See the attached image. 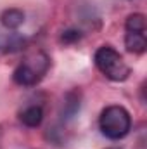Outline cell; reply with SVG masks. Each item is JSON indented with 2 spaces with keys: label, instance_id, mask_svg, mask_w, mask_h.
Listing matches in <instances>:
<instances>
[{
  "label": "cell",
  "instance_id": "7",
  "mask_svg": "<svg viewBox=\"0 0 147 149\" xmlns=\"http://www.w3.org/2000/svg\"><path fill=\"white\" fill-rule=\"evenodd\" d=\"M24 45V38L10 33V35H0V54H12L21 50Z\"/></svg>",
  "mask_w": 147,
  "mask_h": 149
},
{
  "label": "cell",
  "instance_id": "8",
  "mask_svg": "<svg viewBox=\"0 0 147 149\" xmlns=\"http://www.w3.org/2000/svg\"><path fill=\"white\" fill-rule=\"evenodd\" d=\"M126 31H146V16L140 12H133L126 17L125 23Z\"/></svg>",
  "mask_w": 147,
  "mask_h": 149
},
{
  "label": "cell",
  "instance_id": "3",
  "mask_svg": "<svg viewBox=\"0 0 147 149\" xmlns=\"http://www.w3.org/2000/svg\"><path fill=\"white\" fill-rule=\"evenodd\" d=\"M50 66V61L45 54L38 52L33 54L31 57H28L24 63H21L16 70H14V81L21 87H33L43 78V74L47 73Z\"/></svg>",
  "mask_w": 147,
  "mask_h": 149
},
{
  "label": "cell",
  "instance_id": "5",
  "mask_svg": "<svg viewBox=\"0 0 147 149\" xmlns=\"http://www.w3.org/2000/svg\"><path fill=\"white\" fill-rule=\"evenodd\" d=\"M0 23L7 30H17L24 23V12L21 9H5L0 14Z\"/></svg>",
  "mask_w": 147,
  "mask_h": 149
},
{
  "label": "cell",
  "instance_id": "6",
  "mask_svg": "<svg viewBox=\"0 0 147 149\" xmlns=\"http://www.w3.org/2000/svg\"><path fill=\"white\" fill-rule=\"evenodd\" d=\"M19 120L30 128H37V127H40V123L43 120V109L40 106H28L26 109L21 111Z\"/></svg>",
  "mask_w": 147,
  "mask_h": 149
},
{
  "label": "cell",
  "instance_id": "1",
  "mask_svg": "<svg viewBox=\"0 0 147 149\" xmlns=\"http://www.w3.org/2000/svg\"><path fill=\"white\" fill-rule=\"evenodd\" d=\"M94 61H95L97 70L106 78H109L111 81H125L132 74V68L125 63L119 52L114 50L111 45L99 47L94 56Z\"/></svg>",
  "mask_w": 147,
  "mask_h": 149
},
{
  "label": "cell",
  "instance_id": "9",
  "mask_svg": "<svg viewBox=\"0 0 147 149\" xmlns=\"http://www.w3.org/2000/svg\"><path fill=\"white\" fill-rule=\"evenodd\" d=\"M80 31H76V30H68V31H64L62 33V37L61 40L64 42V43H71V42H76V40H80Z\"/></svg>",
  "mask_w": 147,
  "mask_h": 149
},
{
  "label": "cell",
  "instance_id": "4",
  "mask_svg": "<svg viewBox=\"0 0 147 149\" xmlns=\"http://www.w3.org/2000/svg\"><path fill=\"white\" fill-rule=\"evenodd\" d=\"M125 47L132 54H144L147 49L146 31H126L125 33Z\"/></svg>",
  "mask_w": 147,
  "mask_h": 149
},
{
  "label": "cell",
  "instance_id": "2",
  "mask_svg": "<svg viewBox=\"0 0 147 149\" xmlns=\"http://www.w3.org/2000/svg\"><path fill=\"white\" fill-rule=\"evenodd\" d=\"M99 128L107 139L119 141L132 130V116L123 106H107L101 113Z\"/></svg>",
  "mask_w": 147,
  "mask_h": 149
}]
</instances>
